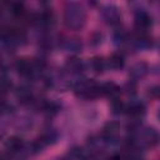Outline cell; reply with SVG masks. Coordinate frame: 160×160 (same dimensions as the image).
Listing matches in <instances>:
<instances>
[{"label": "cell", "instance_id": "6da1fadb", "mask_svg": "<svg viewBox=\"0 0 160 160\" xmlns=\"http://www.w3.org/2000/svg\"><path fill=\"white\" fill-rule=\"evenodd\" d=\"M64 22L71 30H80L86 22V12L78 2H69L64 9Z\"/></svg>", "mask_w": 160, "mask_h": 160}, {"label": "cell", "instance_id": "3957f363", "mask_svg": "<svg viewBox=\"0 0 160 160\" xmlns=\"http://www.w3.org/2000/svg\"><path fill=\"white\" fill-rule=\"evenodd\" d=\"M136 142L141 148H152L158 142V132L152 128H144L139 131Z\"/></svg>", "mask_w": 160, "mask_h": 160}, {"label": "cell", "instance_id": "9c48e42d", "mask_svg": "<svg viewBox=\"0 0 160 160\" xmlns=\"http://www.w3.org/2000/svg\"><path fill=\"white\" fill-rule=\"evenodd\" d=\"M5 148H6V150H8L9 152L15 154V152L21 151V149L24 148V141H22V139L19 138V136H11V138H9V139L6 140Z\"/></svg>", "mask_w": 160, "mask_h": 160}, {"label": "cell", "instance_id": "9a60e30c", "mask_svg": "<svg viewBox=\"0 0 160 160\" xmlns=\"http://www.w3.org/2000/svg\"><path fill=\"white\" fill-rule=\"evenodd\" d=\"M62 46L69 51H80L81 42L78 39H66L62 44Z\"/></svg>", "mask_w": 160, "mask_h": 160}, {"label": "cell", "instance_id": "ac0fdd59", "mask_svg": "<svg viewBox=\"0 0 160 160\" xmlns=\"http://www.w3.org/2000/svg\"><path fill=\"white\" fill-rule=\"evenodd\" d=\"M111 110L114 114H120L125 110V105L119 99H112L111 100Z\"/></svg>", "mask_w": 160, "mask_h": 160}, {"label": "cell", "instance_id": "d6986e66", "mask_svg": "<svg viewBox=\"0 0 160 160\" xmlns=\"http://www.w3.org/2000/svg\"><path fill=\"white\" fill-rule=\"evenodd\" d=\"M149 96L154 98V99H160V85H154L151 88H149Z\"/></svg>", "mask_w": 160, "mask_h": 160}, {"label": "cell", "instance_id": "277c9868", "mask_svg": "<svg viewBox=\"0 0 160 160\" xmlns=\"http://www.w3.org/2000/svg\"><path fill=\"white\" fill-rule=\"evenodd\" d=\"M101 16L104 21L109 25H118L121 20L120 10L115 5H106L101 10Z\"/></svg>", "mask_w": 160, "mask_h": 160}, {"label": "cell", "instance_id": "5b68a950", "mask_svg": "<svg viewBox=\"0 0 160 160\" xmlns=\"http://www.w3.org/2000/svg\"><path fill=\"white\" fill-rule=\"evenodd\" d=\"M135 28L140 31H145L150 25H151V18L150 15L144 11V10H139L135 14Z\"/></svg>", "mask_w": 160, "mask_h": 160}, {"label": "cell", "instance_id": "e0dca14e", "mask_svg": "<svg viewBox=\"0 0 160 160\" xmlns=\"http://www.w3.org/2000/svg\"><path fill=\"white\" fill-rule=\"evenodd\" d=\"M11 14L16 18H22L25 15V8L21 2H14L11 5Z\"/></svg>", "mask_w": 160, "mask_h": 160}, {"label": "cell", "instance_id": "7a4b0ae2", "mask_svg": "<svg viewBox=\"0 0 160 160\" xmlns=\"http://www.w3.org/2000/svg\"><path fill=\"white\" fill-rule=\"evenodd\" d=\"M74 91L79 98L84 99H92L100 94V85H98L95 81L84 79L75 84Z\"/></svg>", "mask_w": 160, "mask_h": 160}, {"label": "cell", "instance_id": "7c38bea8", "mask_svg": "<svg viewBox=\"0 0 160 160\" xmlns=\"http://www.w3.org/2000/svg\"><path fill=\"white\" fill-rule=\"evenodd\" d=\"M124 62H125V61H124V56H122L121 54H118V52L112 54V55L109 58V61H108L110 69H112V70H119V69H121V68L124 66Z\"/></svg>", "mask_w": 160, "mask_h": 160}, {"label": "cell", "instance_id": "4fadbf2b", "mask_svg": "<svg viewBox=\"0 0 160 160\" xmlns=\"http://www.w3.org/2000/svg\"><path fill=\"white\" fill-rule=\"evenodd\" d=\"M66 69L71 74H80L81 70H82V62L79 59H76V58L69 59L68 62H66Z\"/></svg>", "mask_w": 160, "mask_h": 160}, {"label": "cell", "instance_id": "ba28073f", "mask_svg": "<svg viewBox=\"0 0 160 160\" xmlns=\"http://www.w3.org/2000/svg\"><path fill=\"white\" fill-rule=\"evenodd\" d=\"M119 130H120V125L118 122H114V121L108 122L102 129V136L106 141H114L118 138Z\"/></svg>", "mask_w": 160, "mask_h": 160}, {"label": "cell", "instance_id": "52a82bcc", "mask_svg": "<svg viewBox=\"0 0 160 160\" xmlns=\"http://www.w3.org/2000/svg\"><path fill=\"white\" fill-rule=\"evenodd\" d=\"M125 110L128 115H130L134 119H138L145 114V105L141 101H131L128 106H125Z\"/></svg>", "mask_w": 160, "mask_h": 160}, {"label": "cell", "instance_id": "ffe728a7", "mask_svg": "<svg viewBox=\"0 0 160 160\" xmlns=\"http://www.w3.org/2000/svg\"><path fill=\"white\" fill-rule=\"evenodd\" d=\"M156 116H158V119L160 120V109H159V111H158V114H156Z\"/></svg>", "mask_w": 160, "mask_h": 160}, {"label": "cell", "instance_id": "5bb4252c", "mask_svg": "<svg viewBox=\"0 0 160 160\" xmlns=\"http://www.w3.org/2000/svg\"><path fill=\"white\" fill-rule=\"evenodd\" d=\"M16 96H18V99H19L21 102H24V104L30 102L31 99H32L31 90L28 89V88H19V90H18V92H16Z\"/></svg>", "mask_w": 160, "mask_h": 160}, {"label": "cell", "instance_id": "8fae6325", "mask_svg": "<svg viewBox=\"0 0 160 160\" xmlns=\"http://www.w3.org/2000/svg\"><path fill=\"white\" fill-rule=\"evenodd\" d=\"M146 74H148V65L145 62H138L130 70V75L132 79H141Z\"/></svg>", "mask_w": 160, "mask_h": 160}, {"label": "cell", "instance_id": "30bf717a", "mask_svg": "<svg viewBox=\"0 0 160 160\" xmlns=\"http://www.w3.org/2000/svg\"><path fill=\"white\" fill-rule=\"evenodd\" d=\"M100 94H104L111 99H118L120 94V88L114 82H105L100 85Z\"/></svg>", "mask_w": 160, "mask_h": 160}, {"label": "cell", "instance_id": "2e32d148", "mask_svg": "<svg viewBox=\"0 0 160 160\" xmlns=\"http://www.w3.org/2000/svg\"><path fill=\"white\" fill-rule=\"evenodd\" d=\"M104 68H105V64H104V60L99 56H95L91 59V69L96 72V74H100L104 71Z\"/></svg>", "mask_w": 160, "mask_h": 160}, {"label": "cell", "instance_id": "8992f818", "mask_svg": "<svg viewBox=\"0 0 160 160\" xmlns=\"http://www.w3.org/2000/svg\"><path fill=\"white\" fill-rule=\"evenodd\" d=\"M15 68H16V71L19 72V75L25 76V78L30 76L35 70L34 62H31L28 59H19L16 61V64H15Z\"/></svg>", "mask_w": 160, "mask_h": 160}]
</instances>
